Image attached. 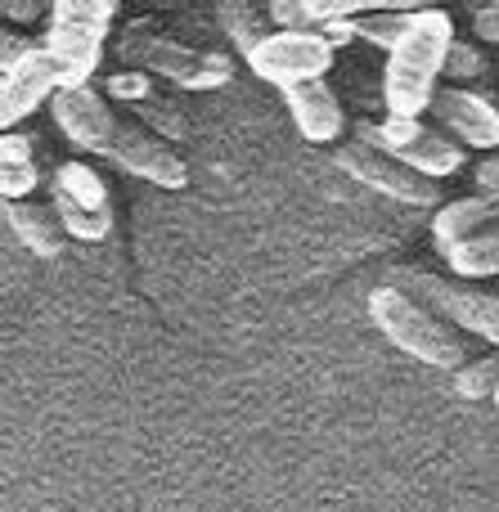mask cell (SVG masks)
Here are the masks:
<instances>
[{
	"mask_svg": "<svg viewBox=\"0 0 499 512\" xmlns=\"http://www.w3.org/2000/svg\"><path fill=\"white\" fill-rule=\"evenodd\" d=\"M54 122L68 135L77 149L95 153V158L122 167L126 176H140L149 185L162 189H185L189 185V167L180 162V153H171V144L162 135L140 131L135 122L117 117L108 108L104 95L95 90H59L54 95Z\"/></svg>",
	"mask_w": 499,
	"mask_h": 512,
	"instance_id": "6da1fadb",
	"label": "cell"
},
{
	"mask_svg": "<svg viewBox=\"0 0 499 512\" xmlns=\"http://www.w3.org/2000/svg\"><path fill=\"white\" fill-rule=\"evenodd\" d=\"M450 45H455V23L446 9H428L423 5L414 14L410 32L392 45L383 68V104L387 117H410L419 122L423 108H432L437 99V77L446 72Z\"/></svg>",
	"mask_w": 499,
	"mask_h": 512,
	"instance_id": "7a4b0ae2",
	"label": "cell"
},
{
	"mask_svg": "<svg viewBox=\"0 0 499 512\" xmlns=\"http://www.w3.org/2000/svg\"><path fill=\"white\" fill-rule=\"evenodd\" d=\"M369 319L374 328L387 337L392 346H401L410 360L428 364V369H464V337L437 315L428 310L419 297H410L405 288L396 283H383V288L369 292Z\"/></svg>",
	"mask_w": 499,
	"mask_h": 512,
	"instance_id": "3957f363",
	"label": "cell"
},
{
	"mask_svg": "<svg viewBox=\"0 0 499 512\" xmlns=\"http://www.w3.org/2000/svg\"><path fill=\"white\" fill-rule=\"evenodd\" d=\"M113 0H54L45 23V50L59 68V90H86L104 59V41L113 32Z\"/></svg>",
	"mask_w": 499,
	"mask_h": 512,
	"instance_id": "277c9868",
	"label": "cell"
},
{
	"mask_svg": "<svg viewBox=\"0 0 499 512\" xmlns=\"http://www.w3.org/2000/svg\"><path fill=\"white\" fill-rule=\"evenodd\" d=\"M117 59L131 63L135 72H149V77H167L180 90H216L234 81V63L216 50H194V45H180L171 36L149 32L144 23H131L117 36Z\"/></svg>",
	"mask_w": 499,
	"mask_h": 512,
	"instance_id": "5b68a950",
	"label": "cell"
},
{
	"mask_svg": "<svg viewBox=\"0 0 499 512\" xmlns=\"http://www.w3.org/2000/svg\"><path fill=\"white\" fill-rule=\"evenodd\" d=\"M356 140L369 144V149L396 158L401 167L419 171L428 180H446L464 167V149L455 140H446L441 131L423 122H410V117H383V122H360Z\"/></svg>",
	"mask_w": 499,
	"mask_h": 512,
	"instance_id": "8992f818",
	"label": "cell"
},
{
	"mask_svg": "<svg viewBox=\"0 0 499 512\" xmlns=\"http://www.w3.org/2000/svg\"><path fill=\"white\" fill-rule=\"evenodd\" d=\"M392 283L405 288L410 297H419L428 310H441L450 324L468 328V333H477V337H486V342L499 346V292L464 288V283H450V279H441V274L414 270V265H396Z\"/></svg>",
	"mask_w": 499,
	"mask_h": 512,
	"instance_id": "52a82bcc",
	"label": "cell"
},
{
	"mask_svg": "<svg viewBox=\"0 0 499 512\" xmlns=\"http://www.w3.org/2000/svg\"><path fill=\"white\" fill-rule=\"evenodd\" d=\"M50 203H54V216H59L68 239L104 243L108 230H113V198H108V185L86 162H63V167L54 171Z\"/></svg>",
	"mask_w": 499,
	"mask_h": 512,
	"instance_id": "ba28073f",
	"label": "cell"
},
{
	"mask_svg": "<svg viewBox=\"0 0 499 512\" xmlns=\"http://www.w3.org/2000/svg\"><path fill=\"white\" fill-rule=\"evenodd\" d=\"M248 68L270 86L297 90L324 81V72L333 68V45L324 41V32H284L279 27L248 54Z\"/></svg>",
	"mask_w": 499,
	"mask_h": 512,
	"instance_id": "9c48e42d",
	"label": "cell"
},
{
	"mask_svg": "<svg viewBox=\"0 0 499 512\" xmlns=\"http://www.w3.org/2000/svg\"><path fill=\"white\" fill-rule=\"evenodd\" d=\"M59 95V68H54L45 45H18L5 41V68H0V122L14 131L27 113Z\"/></svg>",
	"mask_w": 499,
	"mask_h": 512,
	"instance_id": "30bf717a",
	"label": "cell"
},
{
	"mask_svg": "<svg viewBox=\"0 0 499 512\" xmlns=\"http://www.w3.org/2000/svg\"><path fill=\"white\" fill-rule=\"evenodd\" d=\"M338 167L347 171L351 180H360L365 189L392 198V203H405V207H432V203H441V180L419 176V171L401 167L396 158H387V153L369 149V144H360V140L342 144V149H338Z\"/></svg>",
	"mask_w": 499,
	"mask_h": 512,
	"instance_id": "8fae6325",
	"label": "cell"
},
{
	"mask_svg": "<svg viewBox=\"0 0 499 512\" xmlns=\"http://www.w3.org/2000/svg\"><path fill=\"white\" fill-rule=\"evenodd\" d=\"M432 117H437L441 131H450L459 144L468 149H495L499 153V108L491 99L473 95V90H437L432 99Z\"/></svg>",
	"mask_w": 499,
	"mask_h": 512,
	"instance_id": "7c38bea8",
	"label": "cell"
},
{
	"mask_svg": "<svg viewBox=\"0 0 499 512\" xmlns=\"http://www.w3.org/2000/svg\"><path fill=\"white\" fill-rule=\"evenodd\" d=\"M284 99H288V113H293L302 140L329 144V140H338V135H342V104H338V95H333L324 81L284 90Z\"/></svg>",
	"mask_w": 499,
	"mask_h": 512,
	"instance_id": "4fadbf2b",
	"label": "cell"
},
{
	"mask_svg": "<svg viewBox=\"0 0 499 512\" xmlns=\"http://www.w3.org/2000/svg\"><path fill=\"white\" fill-rule=\"evenodd\" d=\"M495 216H499L495 198H455V203H446L432 216V248L450 256L455 248H464L468 239H477L482 225H491Z\"/></svg>",
	"mask_w": 499,
	"mask_h": 512,
	"instance_id": "5bb4252c",
	"label": "cell"
},
{
	"mask_svg": "<svg viewBox=\"0 0 499 512\" xmlns=\"http://www.w3.org/2000/svg\"><path fill=\"white\" fill-rule=\"evenodd\" d=\"M378 5L369 0H270V23H284V32H320L342 18H365Z\"/></svg>",
	"mask_w": 499,
	"mask_h": 512,
	"instance_id": "9a60e30c",
	"label": "cell"
},
{
	"mask_svg": "<svg viewBox=\"0 0 499 512\" xmlns=\"http://www.w3.org/2000/svg\"><path fill=\"white\" fill-rule=\"evenodd\" d=\"M5 225L18 234L27 252L36 256H59L63 252V225L54 216V207H41V203H5Z\"/></svg>",
	"mask_w": 499,
	"mask_h": 512,
	"instance_id": "2e32d148",
	"label": "cell"
},
{
	"mask_svg": "<svg viewBox=\"0 0 499 512\" xmlns=\"http://www.w3.org/2000/svg\"><path fill=\"white\" fill-rule=\"evenodd\" d=\"M32 189H36L32 140L23 131H5V140H0V194H5V203H23Z\"/></svg>",
	"mask_w": 499,
	"mask_h": 512,
	"instance_id": "e0dca14e",
	"label": "cell"
},
{
	"mask_svg": "<svg viewBox=\"0 0 499 512\" xmlns=\"http://www.w3.org/2000/svg\"><path fill=\"white\" fill-rule=\"evenodd\" d=\"M419 9L423 5H378L374 14L356 18V36H360V41H369V45H383V50L392 54V45L410 32V23H414V14H419Z\"/></svg>",
	"mask_w": 499,
	"mask_h": 512,
	"instance_id": "ac0fdd59",
	"label": "cell"
},
{
	"mask_svg": "<svg viewBox=\"0 0 499 512\" xmlns=\"http://www.w3.org/2000/svg\"><path fill=\"white\" fill-rule=\"evenodd\" d=\"M216 14H221L225 32H230L234 50H239L243 59L270 36V14H261L257 5H234V0H225V5H216Z\"/></svg>",
	"mask_w": 499,
	"mask_h": 512,
	"instance_id": "d6986e66",
	"label": "cell"
},
{
	"mask_svg": "<svg viewBox=\"0 0 499 512\" xmlns=\"http://www.w3.org/2000/svg\"><path fill=\"white\" fill-rule=\"evenodd\" d=\"M446 265L459 279H491V274H499V230H486V234H477V239H468L464 248H455L446 256Z\"/></svg>",
	"mask_w": 499,
	"mask_h": 512,
	"instance_id": "ffe728a7",
	"label": "cell"
},
{
	"mask_svg": "<svg viewBox=\"0 0 499 512\" xmlns=\"http://www.w3.org/2000/svg\"><path fill=\"white\" fill-rule=\"evenodd\" d=\"M135 117H140L144 126H153V131H162V140H189V117L180 113L171 99H158V95L140 99Z\"/></svg>",
	"mask_w": 499,
	"mask_h": 512,
	"instance_id": "44dd1931",
	"label": "cell"
},
{
	"mask_svg": "<svg viewBox=\"0 0 499 512\" xmlns=\"http://www.w3.org/2000/svg\"><path fill=\"white\" fill-rule=\"evenodd\" d=\"M455 391H459V396H468V400H477V396H495V391H499V355H495V360L473 364V369H459Z\"/></svg>",
	"mask_w": 499,
	"mask_h": 512,
	"instance_id": "7402d4cb",
	"label": "cell"
},
{
	"mask_svg": "<svg viewBox=\"0 0 499 512\" xmlns=\"http://www.w3.org/2000/svg\"><path fill=\"white\" fill-rule=\"evenodd\" d=\"M108 95L113 99H122V104H140V99H149L153 95V81H149V72H135V68H126V72H113L108 77Z\"/></svg>",
	"mask_w": 499,
	"mask_h": 512,
	"instance_id": "603a6c76",
	"label": "cell"
},
{
	"mask_svg": "<svg viewBox=\"0 0 499 512\" xmlns=\"http://www.w3.org/2000/svg\"><path fill=\"white\" fill-rule=\"evenodd\" d=\"M446 72H450V77H459V81H468V77H482V72H486L482 50H477V45H468V41H455V45H450Z\"/></svg>",
	"mask_w": 499,
	"mask_h": 512,
	"instance_id": "cb8c5ba5",
	"label": "cell"
},
{
	"mask_svg": "<svg viewBox=\"0 0 499 512\" xmlns=\"http://www.w3.org/2000/svg\"><path fill=\"white\" fill-rule=\"evenodd\" d=\"M473 32L482 36V41H499V0L473 9Z\"/></svg>",
	"mask_w": 499,
	"mask_h": 512,
	"instance_id": "d4e9b609",
	"label": "cell"
},
{
	"mask_svg": "<svg viewBox=\"0 0 499 512\" xmlns=\"http://www.w3.org/2000/svg\"><path fill=\"white\" fill-rule=\"evenodd\" d=\"M477 189H482V198H495L499 203V153L477 167Z\"/></svg>",
	"mask_w": 499,
	"mask_h": 512,
	"instance_id": "484cf974",
	"label": "cell"
},
{
	"mask_svg": "<svg viewBox=\"0 0 499 512\" xmlns=\"http://www.w3.org/2000/svg\"><path fill=\"white\" fill-rule=\"evenodd\" d=\"M36 14H41V5H14V0L5 5V18H36Z\"/></svg>",
	"mask_w": 499,
	"mask_h": 512,
	"instance_id": "4316f807",
	"label": "cell"
},
{
	"mask_svg": "<svg viewBox=\"0 0 499 512\" xmlns=\"http://www.w3.org/2000/svg\"><path fill=\"white\" fill-rule=\"evenodd\" d=\"M495 409H499V391H495Z\"/></svg>",
	"mask_w": 499,
	"mask_h": 512,
	"instance_id": "83f0119b",
	"label": "cell"
}]
</instances>
